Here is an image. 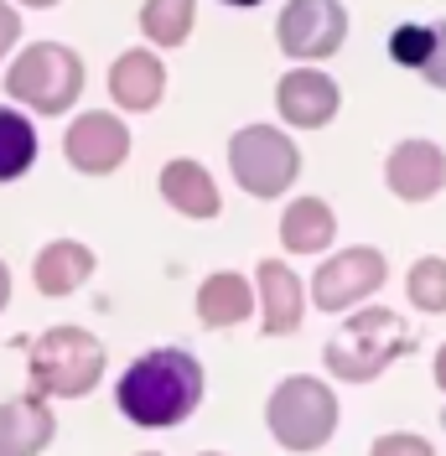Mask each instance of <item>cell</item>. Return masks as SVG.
<instances>
[{
    "instance_id": "6da1fadb",
    "label": "cell",
    "mask_w": 446,
    "mask_h": 456,
    "mask_svg": "<svg viewBox=\"0 0 446 456\" xmlns=\"http://www.w3.org/2000/svg\"><path fill=\"white\" fill-rule=\"evenodd\" d=\"M114 399H120V415L145 430L182 426L202 399V363L187 347H156L125 369Z\"/></svg>"
},
{
    "instance_id": "277c9868",
    "label": "cell",
    "mask_w": 446,
    "mask_h": 456,
    "mask_svg": "<svg viewBox=\"0 0 446 456\" xmlns=\"http://www.w3.org/2000/svg\"><path fill=\"white\" fill-rule=\"evenodd\" d=\"M5 88L16 104L42 114L73 110V99L84 94V62L73 47H57V42H37L16 57V68L5 73Z\"/></svg>"
},
{
    "instance_id": "5bb4252c",
    "label": "cell",
    "mask_w": 446,
    "mask_h": 456,
    "mask_svg": "<svg viewBox=\"0 0 446 456\" xmlns=\"http://www.w3.org/2000/svg\"><path fill=\"white\" fill-rule=\"evenodd\" d=\"M161 88H167L161 62H156L151 53H140V47L136 53H125L110 68V94H114L120 110H136V114L156 110V104H161Z\"/></svg>"
},
{
    "instance_id": "8992f818",
    "label": "cell",
    "mask_w": 446,
    "mask_h": 456,
    "mask_svg": "<svg viewBox=\"0 0 446 456\" xmlns=\"http://www.w3.org/2000/svg\"><path fill=\"white\" fill-rule=\"evenodd\" d=\"M228 167H234L239 187H244L250 198H280V192L296 182L301 156H296V145L285 141L280 130L250 125V130H239V135L228 141Z\"/></svg>"
},
{
    "instance_id": "7a4b0ae2",
    "label": "cell",
    "mask_w": 446,
    "mask_h": 456,
    "mask_svg": "<svg viewBox=\"0 0 446 456\" xmlns=\"http://www.w3.org/2000/svg\"><path fill=\"white\" fill-rule=\"evenodd\" d=\"M416 338H410V327L400 322L394 312L384 306H368V312L348 316V327L327 342V373L333 379H348V384H368V379H379V373L390 369L400 353H410Z\"/></svg>"
},
{
    "instance_id": "44dd1931",
    "label": "cell",
    "mask_w": 446,
    "mask_h": 456,
    "mask_svg": "<svg viewBox=\"0 0 446 456\" xmlns=\"http://www.w3.org/2000/svg\"><path fill=\"white\" fill-rule=\"evenodd\" d=\"M431 53H436V27H420V21H405V27H394L390 37V57L400 62V68H425L431 62Z\"/></svg>"
},
{
    "instance_id": "7c38bea8",
    "label": "cell",
    "mask_w": 446,
    "mask_h": 456,
    "mask_svg": "<svg viewBox=\"0 0 446 456\" xmlns=\"http://www.w3.org/2000/svg\"><path fill=\"white\" fill-rule=\"evenodd\" d=\"M260 327L270 332V338H285V332H296L301 327V281L291 275V265H280V259H265L260 270Z\"/></svg>"
},
{
    "instance_id": "7402d4cb",
    "label": "cell",
    "mask_w": 446,
    "mask_h": 456,
    "mask_svg": "<svg viewBox=\"0 0 446 456\" xmlns=\"http://www.w3.org/2000/svg\"><path fill=\"white\" fill-rule=\"evenodd\" d=\"M410 301L420 312H446V259H416L410 265Z\"/></svg>"
},
{
    "instance_id": "8fae6325",
    "label": "cell",
    "mask_w": 446,
    "mask_h": 456,
    "mask_svg": "<svg viewBox=\"0 0 446 456\" xmlns=\"http://www.w3.org/2000/svg\"><path fill=\"white\" fill-rule=\"evenodd\" d=\"M276 104H280V119H285V125H296V130H322L337 114V84L327 73H317V68H296V73L280 78Z\"/></svg>"
},
{
    "instance_id": "d6986e66",
    "label": "cell",
    "mask_w": 446,
    "mask_h": 456,
    "mask_svg": "<svg viewBox=\"0 0 446 456\" xmlns=\"http://www.w3.org/2000/svg\"><path fill=\"white\" fill-rule=\"evenodd\" d=\"M197 0H145L140 11V31L156 42V47H182L187 31H193Z\"/></svg>"
},
{
    "instance_id": "d4e9b609",
    "label": "cell",
    "mask_w": 446,
    "mask_h": 456,
    "mask_svg": "<svg viewBox=\"0 0 446 456\" xmlns=\"http://www.w3.org/2000/svg\"><path fill=\"white\" fill-rule=\"evenodd\" d=\"M16 31H21V16H16V11H11L5 0H0V57L11 53V42H16Z\"/></svg>"
},
{
    "instance_id": "f546056e",
    "label": "cell",
    "mask_w": 446,
    "mask_h": 456,
    "mask_svg": "<svg viewBox=\"0 0 446 456\" xmlns=\"http://www.w3.org/2000/svg\"><path fill=\"white\" fill-rule=\"evenodd\" d=\"M208 456H213V452H208Z\"/></svg>"
},
{
    "instance_id": "603a6c76",
    "label": "cell",
    "mask_w": 446,
    "mask_h": 456,
    "mask_svg": "<svg viewBox=\"0 0 446 456\" xmlns=\"http://www.w3.org/2000/svg\"><path fill=\"white\" fill-rule=\"evenodd\" d=\"M368 456H436V452H431L420 436H379Z\"/></svg>"
},
{
    "instance_id": "ac0fdd59",
    "label": "cell",
    "mask_w": 446,
    "mask_h": 456,
    "mask_svg": "<svg viewBox=\"0 0 446 456\" xmlns=\"http://www.w3.org/2000/svg\"><path fill=\"white\" fill-rule=\"evenodd\" d=\"M250 312H254L250 285L239 281V275H228V270L208 275L202 290H197V316H202V327H234V322H244Z\"/></svg>"
},
{
    "instance_id": "4316f807",
    "label": "cell",
    "mask_w": 446,
    "mask_h": 456,
    "mask_svg": "<svg viewBox=\"0 0 446 456\" xmlns=\"http://www.w3.org/2000/svg\"><path fill=\"white\" fill-rule=\"evenodd\" d=\"M436 384H442V389H446V347H442V353H436Z\"/></svg>"
},
{
    "instance_id": "ba28073f",
    "label": "cell",
    "mask_w": 446,
    "mask_h": 456,
    "mask_svg": "<svg viewBox=\"0 0 446 456\" xmlns=\"http://www.w3.org/2000/svg\"><path fill=\"white\" fill-rule=\"evenodd\" d=\"M384 285V255L379 249H348V255L327 259L311 281V301L322 312H348L363 296H374Z\"/></svg>"
},
{
    "instance_id": "2e32d148",
    "label": "cell",
    "mask_w": 446,
    "mask_h": 456,
    "mask_svg": "<svg viewBox=\"0 0 446 456\" xmlns=\"http://www.w3.org/2000/svg\"><path fill=\"white\" fill-rule=\"evenodd\" d=\"M161 192H167V202L177 213H187V218H213V213H219V187H213V176L197 167V161H167Z\"/></svg>"
},
{
    "instance_id": "5b68a950",
    "label": "cell",
    "mask_w": 446,
    "mask_h": 456,
    "mask_svg": "<svg viewBox=\"0 0 446 456\" xmlns=\"http://www.w3.org/2000/svg\"><path fill=\"white\" fill-rule=\"evenodd\" d=\"M265 420H270V430H276V441L285 452H317V446H327V436L337 426V399L322 379L296 373L270 395Z\"/></svg>"
},
{
    "instance_id": "ffe728a7",
    "label": "cell",
    "mask_w": 446,
    "mask_h": 456,
    "mask_svg": "<svg viewBox=\"0 0 446 456\" xmlns=\"http://www.w3.org/2000/svg\"><path fill=\"white\" fill-rule=\"evenodd\" d=\"M37 161V130L27 114L0 110V182H16Z\"/></svg>"
},
{
    "instance_id": "9a60e30c",
    "label": "cell",
    "mask_w": 446,
    "mask_h": 456,
    "mask_svg": "<svg viewBox=\"0 0 446 456\" xmlns=\"http://www.w3.org/2000/svg\"><path fill=\"white\" fill-rule=\"evenodd\" d=\"M333 208L322 198H301L285 208V218H280V239H285V249L291 255H322L327 244H333Z\"/></svg>"
},
{
    "instance_id": "f1b7e54d",
    "label": "cell",
    "mask_w": 446,
    "mask_h": 456,
    "mask_svg": "<svg viewBox=\"0 0 446 456\" xmlns=\"http://www.w3.org/2000/svg\"><path fill=\"white\" fill-rule=\"evenodd\" d=\"M21 5H37V11H42V5H57V0H21Z\"/></svg>"
},
{
    "instance_id": "52a82bcc",
    "label": "cell",
    "mask_w": 446,
    "mask_h": 456,
    "mask_svg": "<svg viewBox=\"0 0 446 456\" xmlns=\"http://www.w3.org/2000/svg\"><path fill=\"white\" fill-rule=\"evenodd\" d=\"M280 47L301 62H317V57H333L348 37V11L343 0H291L280 11Z\"/></svg>"
},
{
    "instance_id": "30bf717a",
    "label": "cell",
    "mask_w": 446,
    "mask_h": 456,
    "mask_svg": "<svg viewBox=\"0 0 446 456\" xmlns=\"http://www.w3.org/2000/svg\"><path fill=\"white\" fill-rule=\"evenodd\" d=\"M384 182H390L394 198H405V202L436 198V192L446 187V151H442L436 141H405V145L390 156Z\"/></svg>"
},
{
    "instance_id": "cb8c5ba5",
    "label": "cell",
    "mask_w": 446,
    "mask_h": 456,
    "mask_svg": "<svg viewBox=\"0 0 446 456\" xmlns=\"http://www.w3.org/2000/svg\"><path fill=\"white\" fill-rule=\"evenodd\" d=\"M420 78L431 88H446V21H436V53H431V62L420 68Z\"/></svg>"
},
{
    "instance_id": "83f0119b",
    "label": "cell",
    "mask_w": 446,
    "mask_h": 456,
    "mask_svg": "<svg viewBox=\"0 0 446 456\" xmlns=\"http://www.w3.org/2000/svg\"><path fill=\"white\" fill-rule=\"evenodd\" d=\"M223 5H239V11H250V5H260V0H223Z\"/></svg>"
},
{
    "instance_id": "3957f363",
    "label": "cell",
    "mask_w": 446,
    "mask_h": 456,
    "mask_svg": "<svg viewBox=\"0 0 446 456\" xmlns=\"http://www.w3.org/2000/svg\"><path fill=\"white\" fill-rule=\"evenodd\" d=\"M104 373V347L99 338H88L84 327H53L31 342V384L37 395L78 399L99 384Z\"/></svg>"
},
{
    "instance_id": "4fadbf2b",
    "label": "cell",
    "mask_w": 446,
    "mask_h": 456,
    "mask_svg": "<svg viewBox=\"0 0 446 456\" xmlns=\"http://www.w3.org/2000/svg\"><path fill=\"white\" fill-rule=\"evenodd\" d=\"M53 410L37 395L0 404V456H37L53 441Z\"/></svg>"
},
{
    "instance_id": "484cf974",
    "label": "cell",
    "mask_w": 446,
    "mask_h": 456,
    "mask_svg": "<svg viewBox=\"0 0 446 456\" xmlns=\"http://www.w3.org/2000/svg\"><path fill=\"white\" fill-rule=\"evenodd\" d=\"M5 301H11V270L0 265V312H5Z\"/></svg>"
},
{
    "instance_id": "e0dca14e",
    "label": "cell",
    "mask_w": 446,
    "mask_h": 456,
    "mask_svg": "<svg viewBox=\"0 0 446 456\" xmlns=\"http://www.w3.org/2000/svg\"><path fill=\"white\" fill-rule=\"evenodd\" d=\"M88 275H94V255H88L84 244H73V239H57V244H47L37 255V290L42 296H68Z\"/></svg>"
},
{
    "instance_id": "9c48e42d",
    "label": "cell",
    "mask_w": 446,
    "mask_h": 456,
    "mask_svg": "<svg viewBox=\"0 0 446 456\" xmlns=\"http://www.w3.org/2000/svg\"><path fill=\"white\" fill-rule=\"evenodd\" d=\"M62 151H68V161L78 171L104 176V171H114L130 156V130L114 114H78L68 125V135H62Z\"/></svg>"
}]
</instances>
